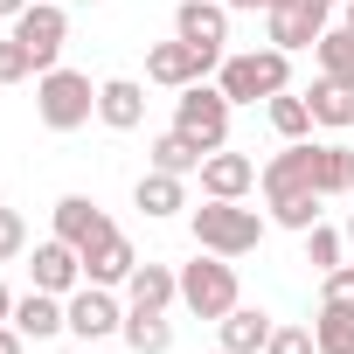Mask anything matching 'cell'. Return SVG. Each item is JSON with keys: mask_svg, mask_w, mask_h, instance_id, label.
<instances>
[{"mask_svg": "<svg viewBox=\"0 0 354 354\" xmlns=\"http://www.w3.org/2000/svg\"><path fill=\"white\" fill-rule=\"evenodd\" d=\"M28 250V223H21V209H0V264H15Z\"/></svg>", "mask_w": 354, "mask_h": 354, "instance_id": "cell-29", "label": "cell"}, {"mask_svg": "<svg viewBox=\"0 0 354 354\" xmlns=\"http://www.w3.org/2000/svg\"><path fill=\"white\" fill-rule=\"evenodd\" d=\"M21 77H42L35 56H28V42L21 35H0V84H21Z\"/></svg>", "mask_w": 354, "mask_h": 354, "instance_id": "cell-28", "label": "cell"}, {"mask_svg": "<svg viewBox=\"0 0 354 354\" xmlns=\"http://www.w3.org/2000/svg\"><path fill=\"white\" fill-rule=\"evenodd\" d=\"M21 340H28V333H21L15 319H0V354H21Z\"/></svg>", "mask_w": 354, "mask_h": 354, "instance_id": "cell-33", "label": "cell"}, {"mask_svg": "<svg viewBox=\"0 0 354 354\" xmlns=\"http://www.w3.org/2000/svg\"><path fill=\"white\" fill-rule=\"evenodd\" d=\"M0 319H15V292L8 285H0Z\"/></svg>", "mask_w": 354, "mask_h": 354, "instance_id": "cell-36", "label": "cell"}, {"mask_svg": "<svg viewBox=\"0 0 354 354\" xmlns=\"http://www.w3.org/2000/svg\"><path fill=\"white\" fill-rule=\"evenodd\" d=\"M216 84H223V97H230V104H257V97H278V91H292V56H285V49L223 56Z\"/></svg>", "mask_w": 354, "mask_h": 354, "instance_id": "cell-1", "label": "cell"}, {"mask_svg": "<svg viewBox=\"0 0 354 354\" xmlns=\"http://www.w3.org/2000/svg\"><path fill=\"white\" fill-rule=\"evenodd\" d=\"M118 333H125L132 354H167V347H174V319H167V313H139V306H125V326H118Z\"/></svg>", "mask_w": 354, "mask_h": 354, "instance_id": "cell-20", "label": "cell"}, {"mask_svg": "<svg viewBox=\"0 0 354 354\" xmlns=\"http://www.w3.org/2000/svg\"><path fill=\"white\" fill-rule=\"evenodd\" d=\"M216 326H223V347H230V354H264V347H271V313H257V306H236V313H223Z\"/></svg>", "mask_w": 354, "mask_h": 354, "instance_id": "cell-18", "label": "cell"}, {"mask_svg": "<svg viewBox=\"0 0 354 354\" xmlns=\"http://www.w3.org/2000/svg\"><path fill=\"white\" fill-rule=\"evenodd\" d=\"M91 8H97V0H91Z\"/></svg>", "mask_w": 354, "mask_h": 354, "instance_id": "cell-40", "label": "cell"}, {"mask_svg": "<svg viewBox=\"0 0 354 354\" xmlns=\"http://www.w3.org/2000/svg\"><path fill=\"white\" fill-rule=\"evenodd\" d=\"M174 35H181V42H202V49H223V42H230V0H181Z\"/></svg>", "mask_w": 354, "mask_h": 354, "instance_id": "cell-12", "label": "cell"}, {"mask_svg": "<svg viewBox=\"0 0 354 354\" xmlns=\"http://www.w3.org/2000/svg\"><path fill=\"white\" fill-rule=\"evenodd\" d=\"M132 202H139L146 216H181V209H188V174H160V167H146L139 188H132Z\"/></svg>", "mask_w": 354, "mask_h": 354, "instance_id": "cell-15", "label": "cell"}, {"mask_svg": "<svg viewBox=\"0 0 354 354\" xmlns=\"http://www.w3.org/2000/svg\"><path fill=\"white\" fill-rule=\"evenodd\" d=\"M306 264H313V271L326 278V271L340 264V230H326V223H313V230H306Z\"/></svg>", "mask_w": 354, "mask_h": 354, "instance_id": "cell-27", "label": "cell"}, {"mask_svg": "<svg viewBox=\"0 0 354 354\" xmlns=\"http://www.w3.org/2000/svg\"><path fill=\"white\" fill-rule=\"evenodd\" d=\"M340 15H347V21H340V28H354V0H347V8H340Z\"/></svg>", "mask_w": 354, "mask_h": 354, "instance_id": "cell-37", "label": "cell"}, {"mask_svg": "<svg viewBox=\"0 0 354 354\" xmlns=\"http://www.w3.org/2000/svg\"><path fill=\"white\" fill-rule=\"evenodd\" d=\"M347 243H354V216H347Z\"/></svg>", "mask_w": 354, "mask_h": 354, "instance_id": "cell-38", "label": "cell"}, {"mask_svg": "<svg viewBox=\"0 0 354 354\" xmlns=\"http://www.w3.org/2000/svg\"><path fill=\"white\" fill-rule=\"evenodd\" d=\"M313 340H319V354H354V313L347 306H319Z\"/></svg>", "mask_w": 354, "mask_h": 354, "instance_id": "cell-26", "label": "cell"}, {"mask_svg": "<svg viewBox=\"0 0 354 354\" xmlns=\"http://www.w3.org/2000/svg\"><path fill=\"white\" fill-rule=\"evenodd\" d=\"M313 188H319V195H347V188H354V153H347L340 139L313 146Z\"/></svg>", "mask_w": 354, "mask_h": 354, "instance_id": "cell-22", "label": "cell"}, {"mask_svg": "<svg viewBox=\"0 0 354 354\" xmlns=\"http://www.w3.org/2000/svg\"><path fill=\"white\" fill-rule=\"evenodd\" d=\"M209 70H223V49H202V42H181V35L146 49V77L167 84V91H188V84H202Z\"/></svg>", "mask_w": 354, "mask_h": 354, "instance_id": "cell-6", "label": "cell"}, {"mask_svg": "<svg viewBox=\"0 0 354 354\" xmlns=\"http://www.w3.org/2000/svg\"><path fill=\"white\" fill-rule=\"evenodd\" d=\"M319 306H347V313H354V264H333V271H326V299H319Z\"/></svg>", "mask_w": 354, "mask_h": 354, "instance_id": "cell-31", "label": "cell"}, {"mask_svg": "<svg viewBox=\"0 0 354 354\" xmlns=\"http://www.w3.org/2000/svg\"><path fill=\"white\" fill-rule=\"evenodd\" d=\"M174 299H181V271H167V264H139L125 278V306H139V313H167Z\"/></svg>", "mask_w": 354, "mask_h": 354, "instance_id": "cell-13", "label": "cell"}, {"mask_svg": "<svg viewBox=\"0 0 354 354\" xmlns=\"http://www.w3.org/2000/svg\"><path fill=\"white\" fill-rule=\"evenodd\" d=\"M15 35L28 42L35 70H56L63 42H70V15H63V0H28V8L15 15Z\"/></svg>", "mask_w": 354, "mask_h": 354, "instance_id": "cell-7", "label": "cell"}, {"mask_svg": "<svg viewBox=\"0 0 354 354\" xmlns=\"http://www.w3.org/2000/svg\"><path fill=\"white\" fill-rule=\"evenodd\" d=\"M313 56H319V77H333V84L354 91V28H326L313 42Z\"/></svg>", "mask_w": 354, "mask_h": 354, "instance_id": "cell-23", "label": "cell"}, {"mask_svg": "<svg viewBox=\"0 0 354 354\" xmlns=\"http://www.w3.org/2000/svg\"><path fill=\"white\" fill-rule=\"evenodd\" d=\"M174 125L216 153V146L230 139V97H223V84H209V77H202V84H188L181 97H174Z\"/></svg>", "mask_w": 354, "mask_h": 354, "instance_id": "cell-5", "label": "cell"}, {"mask_svg": "<svg viewBox=\"0 0 354 354\" xmlns=\"http://www.w3.org/2000/svg\"><path fill=\"white\" fill-rule=\"evenodd\" d=\"M28 271H35V285H42V292H56V299H63V292H77V285H84V250H77V243H63V236H49V243H35V264H28Z\"/></svg>", "mask_w": 354, "mask_h": 354, "instance_id": "cell-11", "label": "cell"}, {"mask_svg": "<svg viewBox=\"0 0 354 354\" xmlns=\"http://www.w3.org/2000/svg\"><path fill=\"white\" fill-rule=\"evenodd\" d=\"M195 243L216 250V257H250L264 243V216L243 209V202H202L195 209Z\"/></svg>", "mask_w": 354, "mask_h": 354, "instance_id": "cell-4", "label": "cell"}, {"mask_svg": "<svg viewBox=\"0 0 354 354\" xmlns=\"http://www.w3.org/2000/svg\"><path fill=\"white\" fill-rule=\"evenodd\" d=\"M250 188H257V160H250V153H223V146H216V153L202 160V195H209V202H243Z\"/></svg>", "mask_w": 354, "mask_h": 354, "instance_id": "cell-10", "label": "cell"}, {"mask_svg": "<svg viewBox=\"0 0 354 354\" xmlns=\"http://www.w3.org/2000/svg\"><path fill=\"white\" fill-rule=\"evenodd\" d=\"M216 354H230V347H216Z\"/></svg>", "mask_w": 354, "mask_h": 354, "instance_id": "cell-39", "label": "cell"}, {"mask_svg": "<svg viewBox=\"0 0 354 354\" xmlns=\"http://www.w3.org/2000/svg\"><path fill=\"white\" fill-rule=\"evenodd\" d=\"M118 326H125V306L111 299V285L70 292V333H77V340H104V333H118Z\"/></svg>", "mask_w": 354, "mask_h": 354, "instance_id": "cell-9", "label": "cell"}, {"mask_svg": "<svg viewBox=\"0 0 354 354\" xmlns=\"http://www.w3.org/2000/svg\"><path fill=\"white\" fill-rule=\"evenodd\" d=\"M15 326L28 333V340H49V333H70V306L56 299V292H28V299H15Z\"/></svg>", "mask_w": 354, "mask_h": 354, "instance_id": "cell-14", "label": "cell"}, {"mask_svg": "<svg viewBox=\"0 0 354 354\" xmlns=\"http://www.w3.org/2000/svg\"><path fill=\"white\" fill-rule=\"evenodd\" d=\"M264 21H271V49H285V56H292V49H313V42L326 35V28H313L306 15H292V8H271Z\"/></svg>", "mask_w": 354, "mask_h": 354, "instance_id": "cell-25", "label": "cell"}, {"mask_svg": "<svg viewBox=\"0 0 354 354\" xmlns=\"http://www.w3.org/2000/svg\"><path fill=\"white\" fill-rule=\"evenodd\" d=\"M97 118H104L111 132H132V125L146 118V91H139L132 77H111V84H97Z\"/></svg>", "mask_w": 354, "mask_h": 354, "instance_id": "cell-16", "label": "cell"}, {"mask_svg": "<svg viewBox=\"0 0 354 354\" xmlns=\"http://www.w3.org/2000/svg\"><path fill=\"white\" fill-rule=\"evenodd\" d=\"M257 8L271 15V8H285V0H230V15H257Z\"/></svg>", "mask_w": 354, "mask_h": 354, "instance_id": "cell-34", "label": "cell"}, {"mask_svg": "<svg viewBox=\"0 0 354 354\" xmlns=\"http://www.w3.org/2000/svg\"><path fill=\"white\" fill-rule=\"evenodd\" d=\"M146 153H153V167H160V174H202V160H209V146H202V139H188L181 125H167Z\"/></svg>", "mask_w": 354, "mask_h": 354, "instance_id": "cell-19", "label": "cell"}, {"mask_svg": "<svg viewBox=\"0 0 354 354\" xmlns=\"http://www.w3.org/2000/svg\"><path fill=\"white\" fill-rule=\"evenodd\" d=\"M306 104H313V125H326V132H347V125H354V91L333 84V77H319V84L306 91Z\"/></svg>", "mask_w": 354, "mask_h": 354, "instance_id": "cell-21", "label": "cell"}, {"mask_svg": "<svg viewBox=\"0 0 354 354\" xmlns=\"http://www.w3.org/2000/svg\"><path fill=\"white\" fill-rule=\"evenodd\" d=\"M264 111H271V132H278V139H306V132H313L306 91H278V97H264Z\"/></svg>", "mask_w": 354, "mask_h": 354, "instance_id": "cell-24", "label": "cell"}, {"mask_svg": "<svg viewBox=\"0 0 354 354\" xmlns=\"http://www.w3.org/2000/svg\"><path fill=\"white\" fill-rule=\"evenodd\" d=\"M285 8H292V15H306L313 28H326V15H333V0H285Z\"/></svg>", "mask_w": 354, "mask_h": 354, "instance_id": "cell-32", "label": "cell"}, {"mask_svg": "<svg viewBox=\"0 0 354 354\" xmlns=\"http://www.w3.org/2000/svg\"><path fill=\"white\" fill-rule=\"evenodd\" d=\"M264 354H319V340H313V326H271Z\"/></svg>", "mask_w": 354, "mask_h": 354, "instance_id": "cell-30", "label": "cell"}, {"mask_svg": "<svg viewBox=\"0 0 354 354\" xmlns=\"http://www.w3.org/2000/svg\"><path fill=\"white\" fill-rule=\"evenodd\" d=\"M56 236H63V243H77V250L91 257L104 236H118V223H111L91 195H63V202H56Z\"/></svg>", "mask_w": 354, "mask_h": 354, "instance_id": "cell-8", "label": "cell"}, {"mask_svg": "<svg viewBox=\"0 0 354 354\" xmlns=\"http://www.w3.org/2000/svg\"><path fill=\"white\" fill-rule=\"evenodd\" d=\"M35 111H42V125L49 132H77V125H91V111H97V84L84 77V70H42L35 77Z\"/></svg>", "mask_w": 354, "mask_h": 354, "instance_id": "cell-2", "label": "cell"}, {"mask_svg": "<svg viewBox=\"0 0 354 354\" xmlns=\"http://www.w3.org/2000/svg\"><path fill=\"white\" fill-rule=\"evenodd\" d=\"M139 271V250L125 243V236H104L91 257H84V285H125Z\"/></svg>", "mask_w": 354, "mask_h": 354, "instance_id": "cell-17", "label": "cell"}, {"mask_svg": "<svg viewBox=\"0 0 354 354\" xmlns=\"http://www.w3.org/2000/svg\"><path fill=\"white\" fill-rule=\"evenodd\" d=\"M181 306H188L195 319H223V313H236V306H243V292H236V257L202 250L195 264H181Z\"/></svg>", "mask_w": 354, "mask_h": 354, "instance_id": "cell-3", "label": "cell"}, {"mask_svg": "<svg viewBox=\"0 0 354 354\" xmlns=\"http://www.w3.org/2000/svg\"><path fill=\"white\" fill-rule=\"evenodd\" d=\"M21 8H28V0H0V21H15V15H21Z\"/></svg>", "mask_w": 354, "mask_h": 354, "instance_id": "cell-35", "label": "cell"}]
</instances>
